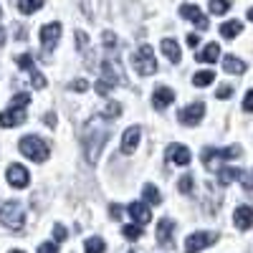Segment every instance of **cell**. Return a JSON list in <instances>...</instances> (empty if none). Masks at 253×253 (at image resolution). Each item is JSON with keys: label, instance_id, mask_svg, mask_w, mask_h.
Segmentation results:
<instances>
[{"label": "cell", "instance_id": "cell-12", "mask_svg": "<svg viewBox=\"0 0 253 253\" xmlns=\"http://www.w3.org/2000/svg\"><path fill=\"white\" fill-rule=\"evenodd\" d=\"M180 15H182V18H187L190 23H195L200 31H205V28H208V18L200 13V8H198V5H190V3L180 5Z\"/></svg>", "mask_w": 253, "mask_h": 253}, {"label": "cell", "instance_id": "cell-11", "mask_svg": "<svg viewBox=\"0 0 253 253\" xmlns=\"http://www.w3.org/2000/svg\"><path fill=\"white\" fill-rule=\"evenodd\" d=\"M172 236H175V223L170 218H162L157 223V243L165 248H172Z\"/></svg>", "mask_w": 253, "mask_h": 253}, {"label": "cell", "instance_id": "cell-17", "mask_svg": "<svg viewBox=\"0 0 253 253\" xmlns=\"http://www.w3.org/2000/svg\"><path fill=\"white\" fill-rule=\"evenodd\" d=\"M28 170L26 167H20V165H10L8 167V182H10V187H26L28 185Z\"/></svg>", "mask_w": 253, "mask_h": 253}, {"label": "cell", "instance_id": "cell-19", "mask_svg": "<svg viewBox=\"0 0 253 253\" xmlns=\"http://www.w3.org/2000/svg\"><path fill=\"white\" fill-rule=\"evenodd\" d=\"M162 53H165L167 58H170L172 63H180V58H182L177 41H172V38H165V41H162Z\"/></svg>", "mask_w": 253, "mask_h": 253}, {"label": "cell", "instance_id": "cell-4", "mask_svg": "<svg viewBox=\"0 0 253 253\" xmlns=\"http://www.w3.org/2000/svg\"><path fill=\"white\" fill-rule=\"evenodd\" d=\"M0 223L10 230H20L26 223V210L20 203H3L0 205Z\"/></svg>", "mask_w": 253, "mask_h": 253}, {"label": "cell", "instance_id": "cell-9", "mask_svg": "<svg viewBox=\"0 0 253 253\" xmlns=\"http://www.w3.org/2000/svg\"><path fill=\"white\" fill-rule=\"evenodd\" d=\"M15 61H18V66H20V69L31 74L33 89H43V86H46V79H43V74H38V71H36V66H33V58H31V53H20V56H15Z\"/></svg>", "mask_w": 253, "mask_h": 253}, {"label": "cell", "instance_id": "cell-26", "mask_svg": "<svg viewBox=\"0 0 253 253\" xmlns=\"http://www.w3.org/2000/svg\"><path fill=\"white\" fill-rule=\"evenodd\" d=\"M215 81V74L213 71H200V74H195L193 76V84H195V86H208V84H213Z\"/></svg>", "mask_w": 253, "mask_h": 253}, {"label": "cell", "instance_id": "cell-36", "mask_svg": "<svg viewBox=\"0 0 253 253\" xmlns=\"http://www.w3.org/2000/svg\"><path fill=\"white\" fill-rule=\"evenodd\" d=\"M71 89H74V91H86V89H89V81L76 79V81H71Z\"/></svg>", "mask_w": 253, "mask_h": 253}, {"label": "cell", "instance_id": "cell-43", "mask_svg": "<svg viewBox=\"0 0 253 253\" xmlns=\"http://www.w3.org/2000/svg\"><path fill=\"white\" fill-rule=\"evenodd\" d=\"M248 20H253V8H248Z\"/></svg>", "mask_w": 253, "mask_h": 253}, {"label": "cell", "instance_id": "cell-3", "mask_svg": "<svg viewBox=\"0 0 253 253\" xmlns=\"http://www.w3.org/2000/svg\"><path fill=\"white\" fill-rule=\"evenodd\" d=\"M243 155V150L241 147H223V150H215V147H205L203 150V155H200V160H203V165L208 167V170H220V162L223 160H236V157H241Z\"/></svg>", "mask_w": 253, "mask_h": 253}, {"label": "cell", "instance_id": "cell-35", "mask_svg": "<svg viewBox=\"0 0 253 253\" xmlns=\"http://www.w3.org/2000/svg\"><path fill=\"white\" fill-rule=\"evenodd\" d=\"M215 96H218V99H230V96H233V86H228V84H225V86H220V89L215 91Z\"/></svg>", "mask_w": 253, "mask_h": 253}, {"label": "cell", "instance_id": "cell-42", "mask_svg": "<svg viewBox=\"0 0 253 253\" xmlns=\"http://www.w3.org/2000/svg\"><path fill=\"white\" fill-rule=\"evenodd\" d=\"M5 43V28H0V46Z\"/></svg>", "mask_w": 253, "mask_h": 253}, {"label": "cell", "instance_id": "cell-6", "mask_svg": "<svg viewBox=\"0 0 253 253\" xmlns=\"http://www.w3.org/2000/svg\"><path fill=\"white\" fill-rule=\"evenodd\" d=\"M132 63H134L137 74H142V76H152V74L157 71V61H155V51H152V46H147V43L139 46V51L134 53Z\"/></svg>", "mask_w": 253, "mask_h": 253}, {"label": "cell", "instance_id": "cell-18", "mask_svg": "<svg viewBox=\"0 0 253 253\" xmlns=\"http://www.w3.org/2000/svg\"><path fill=\"white\" fill-rule=\"evenodd\" d=\"M126 210H129V215L134 218V223H137V225H147V223L152 220V210L147 208L144 203H132Z\"/></svg>", "mask_w": 253, "mask_h": 253}, {"label": "cell", "instance_id": "cell-1", "mask_svg": "<svg viewBox=\"0 0 253 253\" xmlns=\"http://www.w3.org/2000/svg\"><path fill=\"white\" fill-rule=\"evenodd\" d=\"M109 126H107V119L104 117H91L86 124H84V155H86V162L89 165H96L99 157H101V150H104V144H107L109 139Z\"/></svg>", "mask_w": 253, "mask_h": 253}, {"label": "cell", "instance_id": "cell-20", "mask_svg": "<svg viewBox=\"0 0 253 253\" xmlns=\"http://www.w3.org/2000/svg\"><path fill=\"white\" fill-rule=\"evenodd\" d=\"M218 56H220V46H218V43H208V46L198 53V61H200V63H215Z\"/></svg>", "mask_w": 253, "mask_h": 253}, {"label": "cell", "instance_id": "cell-7", "mask_svg": "<svg viewBox=\"0 0 253 253\" xmlns=\"http://www.w3.org/2000/svg\"><path fill=\"white\" fill-rule=\"evenodd\" d=\"M218 241L215 233H208V230H198V233H190L185 238V253H200L203 248L213 246Z\"/></svg>", "mask_w": 253, "mask_h": 253}, {"label": "cell", "instance_id": "cell-14", "mask_svg": "<svg viewBox=\"0 0 253 253\" xmlns=\"http://www.w3.org/2000/svg\"><path fill=\"white\" fill-rule=\"evenodd\" d=\"M139 139H142V129H139V126H129V129L124 132V137H122V152L132 155L137 150Z\"/></svg>", "mask_w": 253, "mask_h": 253}, {"label": "cell", "instance_id": "cell-28", "mask_svg": "<svg viewBox=\"0 0 253 253\" xmlns=\"http://www.w3.org/2000/svg\"><path fill=\"white\" fill-rule=\"evenodd\" d=\"M104 248H107V246H104V241L99 236H94V238H89L86 243H84V251H86V253H104Z\"/></svg>", "mask_w": 253, "mask_h": 253}, {"label": "cell", "instance_id": "cell-2", "mask_svg": "<svg viewBox=\"0 0 253 253\" xmlns=\"http://www.w3.org/2000/svg\"><path fill=\"white\" fill-rule=\"evenodd\" d=\"M28 104H31V96L28 94H15L13 101H10V107L0 114V124L8 126V129H13V126H18V124H23Z\"/></svg>", "mask_w": 253, "mask_h": 253}, {"label": "cell", "instance_id": "cell-45", "mask_svg": "<svg viewBox=\"0 0 253 253\" xmlns=\"http://www.w3.org/2000/svg\"><path fill=\"white\" fill-rule=\"evenodd\" d=\"M0 18H3V8H0Z\"/></svg>", "mask_w": 253, "mask_h": 253}, {"label": "cell", "instance_id": "cell-37", "mask_svg": "<svg viewBox=\"0 0 253 253\" xmlns=\"http://www.w3.org/2000/svg\"><path fill=\"white\" fill-rule=\"evenodd\" d=\"M109 215H112V220H119V218H122V205L112 203V205H109Z\"/></svg>", "mask_w": 253, "mask_h": 253}, {"label": "cell", "instance_id": "cell-33", "mask_svg": "<svg viewBox=\"0 0 253 253\" xmlns=\"http://www.w3.org/2000/svg\"><path fill=\"white\" fill-rule=\"evenodd\" d=\"M76 43H79V51H86L89 48V36L84 31H76Z\"/></svg>", "mask_w": 253, "mask_h": 253}, {"label": "cell", "instance_id": "cell-31", "mask_svg": "<svg viewBox=\"0 0 253 253\" xmlns=\"http://www.w3.org/2000/svg\"><path fill=\"white\" fill-rule=\"evenodd\" d=\"M177 187H180V193L190 195V193H193V175H182L180 182H177Z\"/></svg>", "mask_w": 253, "mask_h": 253}, {"label": "cell", "instance_id": "cell-38", "mask_svg": "<svg viewBox=\"0 0 253 253\" xmlns=\"http://www.w3.org/2000/svg\"><path fill=\"white\" fill-rule=\"evenodd\" d=\"M243 109L246 112H253V89L246 94V99H243Z\"/></svg>", "mask_w": 253, "mask_h": 253}, {"label": "cell", "instance_id": "cell-34", "mask_svg": "<svg viewBox=\"0 0 253 253\" xmlns=\"http://www.w3.org/2000/svg\"><path fill=\"white\" fill-rule=\"evenodd\" d=\"M66 228L63 225H53V238H56V243H61V241H66Z\"/></svg>", "mask_w": 253, "mask_h": 253}, {"label": "cell", "instance_id": "cell-30", "mask_svg": "<svg viewBox=\"0 0 253 253\" xmlns=\"http://www.w3.org/2000/svg\"><path fill=\"white\" fill-rule=\"evenodd\" d=\"M122 114V104L119 101H109L107 107H104V119H117Z\"/></svg>", "mask_w": 253, "mask_h": 253}, {"label": "cell", "instance_id": "cell-40", "mask_svg": "<svg viewBox=\"0 0 253 253\" xmlns=\"http://www.w3.org/2000/svg\"><path fill=\"white\" fill-rule=\"evenodd\" d=\"M198 43H200V38H198L195 33H190V36H187V46H190V48H195Z\"/></svg>", "mask_w": 253, "mask_h": 253}, {"label": "cell", "instance_id": "cell-8", "mask_svg": "<svg viewBox=\"0 0 253 253\" xmlns=\"http://www.w3.org/2000/svg\"><path fill=\"white\" fill-rule=\"evenodd\" d=\"M203 117H205V104H203V101L190 104V107L180 109V114H177V119H180L185 126H195V124H200Z\"/></svg>", "mask_w": 253, "mask_h": 253}, {"label": "cell", "instance_id": "cell-44", "mask_svg": "<svg viewBox=\"0 0 253 253\" xmlns=\"http://www.w3.org/2000/svg\"><path fill=\"white\" fill-rule=\"evenodd\" d=\"M10 253H23V251H10Z\"/></svg>", "mask_w": 253, "mask_h": 253}, {"label": "cell", "instance_id": "cell-10", "mask_svg": "<svg viewBox=\"0 0 253 253\" xmlns=\"http://www.w3.org/2000/svg\"><path fill=\"white\" fill-rule=\"evenodd\" d=\"M61 23H48L41 28V43H43V53H51L58 43V38H61Z\"/></svg>", "mask_w": 253, "mask_h": 253}, {"label": "cell", "instance_id": "cell-21", "mask_svg": "<svg viewBox=\"0 0 253 253\" xmlns=\"http://www.w3.org/2000/svg\"><path fill=\"white\" fill-rule=\"evenodd\" d=\"M233 180H241V170H236V167H220V170H218L220 187H228Z\"/></svg>", "mask_w": 253, "mask_h": 253}, {"label": "cell", "instance_id": "cell-16", "mask_svg": "<svg viewBox=\"0 0 253 253\" xmlns=\"http://www.w3.org/2000/svg\"><path fill=\"white\" fill-rule=\"evenodd\" d=\"M233 223H236L238 230H248L253 225V208L251 205H238L236 215H233Z\"/></svg>", "mask_w": 253, "mask_h": 253}, {"label": "cell", "instance_id": "cell-22", "mask_svg": "<svg viewBox=\"0 0 253 253\" xmlns=\"http://www.w3.org/2000/svg\"><path fill=\"white\" fill-rule=\"evenodd\" d=\"M223 69H225L228 74H243V71H246V63H243L241 58H236V56H225V58H223Z\"/></svg>", "mask_w": 253, "mask_h": 253}, {"label": "cell", "instance_id": "cell-32", "mask_svg": "<svg viewBox=\"0 0 253 253\" xmlns=\"http://www.w3.org/2000/svg\"><path fill=\"white\" fill-rule=\"evenodd\" d=\"M112 89H114V84L104 81V79H99V81H96V94H99V96H107Z\"/></svg>", "mask_w": 253, "mask_h": 253}, {"label": "cell", "instance_id": "cell-15", "mask_svg": "<svg viewBox=\"0 0 253 253\" xmlns=\"http://www.w3.org/2000/svg\"><path fill=\"white\" fill-rule=\"evenodd\" d=\"M175 101V91L170 86H157L155 94H152V107L155 109H165V107H170V104Z\"/></svg>", "mask_w": 253, "mask_h": 253}, {"label": "cell", "instance_id": "cell-25", "mask_svg": "<svg viewBox=\"0 0 253 253\" xmlns=\"http://www.w3.org/2000/svg\"><path fill=\"white\" fill-rule=\"evenodd\" d=\"M41 8H43V0H18V10L26 13V15H31Z\"/></svg>", "mask_w": 253, "mask_h": 253}, {"label": "cell", "instance_id": "cell-27", "mask_svg": "<svg viewBox=\"0 0 253 253\" xmlns=\"http://www.w3.org/2000/svg\"><path fill=\"white\" fill-rule=\"evenodd\" d=\"M230 0H210V13L213 15H223V13H228L230 10Z\"/></svg>", "mask_w": 253, "mask_h": 253}, {"label": "cell", "instance_id": "cell-29", "mask_svg": "<svg viewBox=\"0 0 253 253\" xmlns=\"http://www.w3.org/2000/svg\"><path fill=\"white\" fill-rule=\"evenodd\" d=\"M142 233H144V230H142L137 223L124 225V238H126V241H139V238H142Z\"/></svg>", "mask_w": 253, "mask_h": 253}, {"label": "cell", "instance_id": "cell-5", "mask_svg": "<svg viewBox=\"0 0 253 253\" xmlns=\"http://www.w3.org/2000/svg\"><path fill=\"white\" fill-rule=\"evenodd\" d=\"M20 155H26V157L33 160V162H46L48 147H46V142L41 139V137L31 134V137H23V139H20Z\"/></svg>", "mask_w": 253, "mask_h": 253}, {"label": "cell", "instance_id": "cell-39", "mask_svg": "<svg viewBox=\"0 0 253 253\" xmlns=\"http://www.w3.org/2000/svg\"><path fill=\"white\" fill-rule=\"evenodd\" d=\"M38 253H58V246L56 243H43L38 248Z\"/></svg>", "mask_w": 253, "mask_h": 253}, {"label": "cell", "instance_id": "cell-23", "mask_svg": "<svg viewBox=\"0 0 253 253\" xmlns=\"http://www.w3.org/2000/svg\"><path fill=\"white\" fill-rule=\"evenodd\" d=\"M241 31H243V23H241V20H228V23L220 26V36H223V38H236Z\"/></svg>", "mask_w": 253, "mask_h": 253}, {"label": "cell", "instance_id": "cell-13", "mask_svg": "<svg viewBox=\"0 0 253 253\" xmlns=\"http://www.w3.org/2000/svg\"><path fill=\"white\" fill-rule=\"evenodd\" d=\"M190 160H193V155H190V150L185 144H170L167 147V162H172V165H187Z\"/></svg>", "mask_w": 253, "mask_h": 253}, {"label": "cell", "instance_id": "cell-24", "mask_svg": "<svg viewBox=\"0 0 253 253\" xmlns=\"http://www.w3.org/2000/svg\"><path fill=\"white\" fill-rule=\"evenodd\" d=\"M142 195H144V200L150 203V205H160L162 203V195H160V190L155 185H144L142 187Z\"/></svg>", "mask_w": 253, "mask_h": 253}, {"label": "cell", "instance_id": "cell-41", "mask_svg": "<svg viewBox=\"0 0 253 253\" xmlns=\"http://www.w3.org/2000/svg\"><path fill=\"white\" fill-rule=\"evenodd\" d=\"M43 122H46L48 126H53V124H56V114H46V117H43Z\"/></svg>", "mask_w": 253, "mask_h": 253}]
</instances>
